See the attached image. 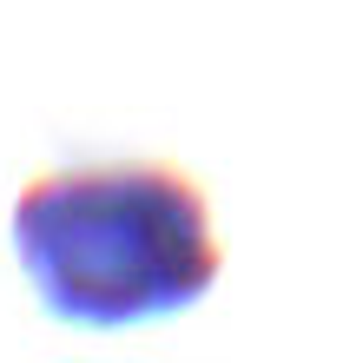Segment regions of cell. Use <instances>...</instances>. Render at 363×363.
Instances as JSON below:
<instances>
[{"instance_id": "1", "label": "cell", "mask_w": 363, "mask_h": 363, "mask_svg": "<svg viewBox=\"0 0 363 363\" xmlns=\"http://www.w3.org/2000/svg\"><path fill=\"white\" fill-rule=\"evenodd\" d=\"M13 258L60 324L125 330L191 311L218 284L211 199L172 165H67L13 199Z\"/></svg>"}]
</instances>
